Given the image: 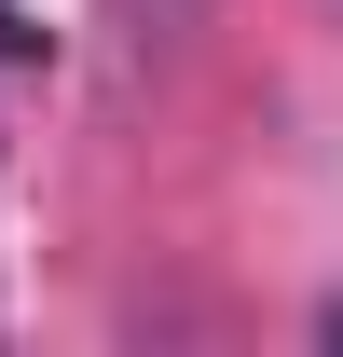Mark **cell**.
I'll use <instances>...</instances> for the list:
<instances>
[{
  "label": "cell",
  "instance_id": "cell-1",
  "mask_svg": "<svg viewBox=\"0 0 343 357\" xmlns=\"http://www.w3.org/2000/svg\"><path fill=\"white\" fill-rule=\"evenodd\" d=\"M192 14H206V0H110V28H137V42H178Z\"/></svg>",
  "mask_w": 343,
  "mask_h": 357
}]
</instances>
